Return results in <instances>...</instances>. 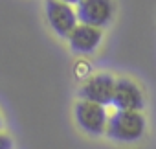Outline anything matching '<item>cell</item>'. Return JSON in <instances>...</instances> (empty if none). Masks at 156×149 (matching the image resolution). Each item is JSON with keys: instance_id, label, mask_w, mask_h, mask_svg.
<instances>
[{"instance_id": "9", "label": "cell", "mask_w": 156, "mask_h": 149, "mask_svg": "<svg viewBox=\"0 0 156 149\" xmlns=\"http://www.w3.org/2000/svg\"><path fill=\"white\" fill-rule=\"evenodd\" d=\"M0 149H15L13 138L4 131H0Z\"/></svg>"}, {"instance_id": "8", "label": "cell", "mask_w": 156, "mask_h": 149, "mask_svg": "<svg viewBox=\"0 0 156 149\" xmlns=\"http://www.w3.org/2000/svg\"><path fill=\"white\" fill-rule=\"evenodd\" d=\"M75 76L77 79H81V81H87L90 76H92V72H90V64L85 63V61H79L75 64Z\"/></svg>"}, {"instance_id": "7", "label": "cell", "mask_w": 156, "mask_h": 149, "mask_svg": "<svg viewBox=\"0 0 156 149\" xmlns=\"http://www.w3.org/2000/svg\"><path fill=\"white\" fill-rule=\"evenodd\" d=\"M68 48L75 53V55H88L94 53L101 42H103V30L96 28V26H88V24H77L75 30L68 35L66 39Z\"/></svg>"}, {"instance_id": "6", "label": "cell", "mask_w": 156, "mask_h": 149, "mask_svg": "<svg viewBox=\"0 0 156 149\" xmlns=\"http://www.w3.org/2000/svg\"><path fill=\"white\" fill-rule=\"evenodd\" d=\"M114 111H136L143 112L145 94L141 87L130 78H116V89L112 98Z\"/></svg>"}, {"instance_id": "10", "label": "cell", "mask_w": 156, "mask_h": 149, "mask_svg": "<svg viewBox=\"0 0 156 149\" xmlns=\"http://www.w3.org/2000/svg\"><path fill=\"white\" fill-rule=\"evenodd\" d=\"M61 2H64V4H68V6H73V8H75L77 4L81 2V0H61Z\"/></svg>"}, {"instance_id": "2", "label": "cell", "mask_w": 156, "mask_h": 149, "mask_svg": "<svg viewBox=\"0 0 156 149\" xmlns=\"http://www.w3.org/2000/svg\"><path fill=\"white\" fill-rule=\"evenodd\" d=\"M108 118L110 114L105 105L87 100H77L73 105V120L77 127L88 136H105Z\"/></svg>"}, {"instance_id": "5", "label": "cell", "mask_w": 156, "mask_h": 149, "mask_svg": "<svg viewBox=\"0 0 156 149\" xmlns=\"http://www.w3.org/2000/svg\"><path fill=\"white\" fill-rule=\"evenodd\" d=\"M75 11L81 24L103 30L112 24L116 15V4L114 0H81L75 6Z\"/></svg>"}, {"instance_id": "11", "label": "cell", "mask_w": 156, "mask_h": 149, "mask_svg": "<svg viewBox=\"0 0 156 149\" xmlns=\"http://www.w3.org/2000/svg\"><path fill=\"white\" fill-rule=\"evenodd\" d=\"M2 127H4V118H2V114H0V131H2Z\"/></svg>"}, {"instance_id": "4", "label": "cell", "mask_w": 156, "mask_h": 149, "mask_svg": "<svg viewBox=\"0 0 156 149\" xmlns=\"http://www.w3.org/2000/svg\"><path fill=\"white\" fill-rule=\"evenodd\" d=\"M114 89H116V78L108 72H98L81 83L79 87V100L94 101L105 107H112V98H114Z\"/></svg>"}, {"instance_id": "1", "label": "cell", "mask_w": 156, "mask_h": 149, "mask_svg": "<svg viewBox=\"0 0 156 149\" xmlns=\"http://www.w3.org/2000/svg\"><path fill=\"white\" fill-rule=\"evenodd\" d=\"M147 133V118L136 111H114L107 123L105 136L116 144H138Z\"/></svg>"}, {"instance_id": "3", "label": "cell", "mask_w": 156, "mask_h": 149, "mask_svg": "<svg viewBox=\"0 0 156 149\" xmlns=\"http://www.w3.org/2000/svg\"><path fill=\"white\" fill-rule=\"evenodd\" d=\"M44 17L51 31L64 41L79 24L75 8L61 2V0H44Z\"/></svg>"}]
</instances>
